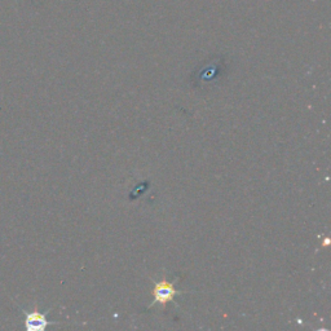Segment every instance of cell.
I'll list each match as a JSON object with an SVG mask.
<instances>
[{"label": "cell", "instance_id": "1", "mask_svg": "<svg viewBox=\"0 0 331 331\" xmlns=\"http://www.w3.org/2000/svg\"><path fill=\"white\" fill-rule=\"evenodd\" d=\"M182 294L181 291H177L175 289L172 282H168L167 280H162V281L157 282L153 289V298L154 300L151 303L150 307L155 304H167L168 301H173L176 295Z\"/></svg>", "mask_w": 331, "mask_h": 331}, {"label": "cell", "instance_id": "2", "mask_svg": "<svg viewBox=\"0 0 331 331\" xmlns=\"http://www.w3.org/2000/svg\"><path fill=\"white\" fill-rule=\"evenodd\" d=\"M25 326L29 330H44L48 326V321L46 318V314L34 311L26 314L25 318Z\"/></svg>", "mask_w": 331, "mask_h": 331}, {"label": "cell", "instance_id": "3", "mask_svg": "<svg viewBox=\"0 0 331 331\" xmlns=\"http://www.w3.org/2000/svg\"><path fill=\"white\" fill-rule=\"evenodd\" d=\"M329 242H330V241H329V238L325 239V245H329Z\"/></svg>", "mask_w": 331, "mask_h": 331}]
</instances>
